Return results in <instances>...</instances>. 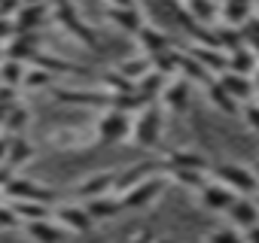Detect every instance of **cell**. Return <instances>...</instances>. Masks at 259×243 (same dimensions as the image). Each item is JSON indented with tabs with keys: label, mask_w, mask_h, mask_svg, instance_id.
<instances>
[{
	"label": "cell",
	"mask_w": 259,
	"mask_h": 243,
	"mask_svg": "<svg viewBox=\"0 0 259 243\" xmlns=\"http://www.w3.org/2000/svg\"><path fill=\"white\" fill-rule=\"evenodd\" d=\"M210 173H213L217 183H223L226 189H232L238 198H253V195L259 192V183H256V176H253V170H250L247 164L223 161V164H217Z\"/></svg>",
	"instance_id": "3"
},
{
	"label": "cell",
	"mask_w": 259,
	"mask_h": 243,
	"mask_svg": "<svg viewBox=\"0 0 259 243\" xmlns=\"http://www.w3.org/2000/svg\"><path fill=\"white\" fill-rule=\"evenodd\" d=\"M256 67H259V58H256L253 49H247V46L226 55V70H229V73H241V76H250V79H253Z\"/></svg>",
	"instance_id": "29"
},
{
	"label": "cell",
	"mask_w": 259,
	"mask_h": 243,
	"mask_svg": "<svg viewBox=\"0 0 259 243\" xmlns=\"http://www.w3.org/2000/svg\"><path fill=\"white\" fill-rule=\"evenodd\" d=\"M253 7H256V10H259V0H253Z\"/></svg>",
	"instance_id": "53"
},
{
	"label": "cell",
	"mask_w": 259,
	"mask_h": 243,
	"mask_svg": "<svg viewBox=\"0 0 259 243\" xmlns=\"http://www.w3.org/2000/svg\"><path fill=\"white\" fill-rule=\"evenodd\" d=\"M217 82H220L223 91H226L232 100H238L241 106H244V103H253V97H256V85H253L250 76H241V73H229V70H223V73L217 76Z\"/></svg>",
	"instance_id": "14"
},
{
	"label": "cell",
	"mask_w": 259,
	"mask_h": 243,
	"mask_svg": "<svg viewBox=\"0 0 259 243\" xmlns=\"http://www.w3.org/2000/svg\"><path fill=\"white\" fill-rule=\"evenodd\" d=\"M183 13L201 28H213L220 19V7L213 0H183Z\"/></svg>",
	"instance_id": "23"
},
{
	"label": "cell",
	"mask_w": 259,
	"mask_h": 243,
	"mask_svg": "<svg viewBox=\"0 0 259 243\" xmlns=\"http://www.w3.org/2000/svg\"><path fill=\"white\" fill-rule=\"evenodd\" d=\"M92 134H95V140H98L101 146H116V143L132 140V115L122 112V109L107 106V109L98 115Z\"/></svg>",
	"instance_id": "2"
},
{
	"label": "cell",
	"mask_w": 259,
	"mask_h": 243,
	"mask_svg": "<svg viewBox=\"0 0 259 243\" xmlns=\"http://www.w3.org/2000/svg\"><path fill=\"white\" fill-rule=\"evenodd\" d=\"M22 231L34 240V243H61L64 231L52 222V219H40V222H25Z\"/></svg>",
	"instance_id": "25"
},
{
	"label": "cell",
	"mask_w": 259,
	"mask_h": 243,
	"mask_svg": "<svg viewBox=\"0 0 259 243\" xmlns=\"http://www.w3.org/2000/svg\"><path fill=\"white\" fill-rule=\"evenodd\" d=\"M138 7V0H107V10H132Z\"/></svg>",
	"instance_id": "43"
},
{
	"label": "cell",
	"mask_w": 259,
	"mask_h": 243,
	"mask_svg": "<svg viewBox=\"0 0 259 243\" xmlns=\"http://www.w3.org/2000/svg\"><path fill=\"white\" fill-rule=\"evenodd\" d=\"M4 195L10 198V201H34V204H49V207H55V189L52 186H46V183H37V179H28V176H13L10 179V186L4 189Z\"/></svg>",
	"instance_id": "7"
},
{
	"label": "cell",
	"mask_w": 259,
	"mask_h": 243,
	"mask_svg": "<svg viewBox=\"0 0 259 243\" xmlns=\"http://www.w3.org/2000/svg\"><path fill=\"white\" fill-rule=\"evenodd\" d=\"M116 73H122L128 82H138L150 73V58L147 55H135V58H122L116 64Z\"/></svg>",
	"instance_id": "32"
},
{
	"label": "cell",
	"mask_w": 259,
	"mask_h": 243,
	"mask_svg": "<svg viewBox=\"0 0 259 243\" xmlns=\"http://www.w3.org/2000/svg\"><path fill=\"white\" fill-rule=\"evenodd\" d=\"M46 19H49V7L46 4H22L19 7V13L13 16V28H16V34H37L43 25H46Z\"/></svg>",
	"instance_id": "13"
},
{
	"label": "cell",
	"mask_w": 259,
	"mask_h": 243,
	"mask_svg": "<svg viewBox=\"0 0 259 243\" xmlns=\"http://www.w3.org/2000/svg\"><path fill=\"white\" fill-rule=\"evenodd\" d=\"M16 216L25 222H40V219H52V207L49 204H34V201H10Z\"/></svg>",
	"instance_id": "31"
},
{
	"label": "cell",
	"mask_w": 259,
	"mask_h": 243,
	"mask_svg": "<svg viewBox=\"0 0 259 243\" xmlns=\"http://www.w3.org/2000/svg\"><path fill=\"white\" fill-rule=\"evenodd\" d=\"M107 22H110L113 28L125 31V34H132V37H138L141 28L147 25L144 13H141L138 7H132V10H107Z\"/></svg>",
	"instance_id": "22"
},
{
	"label": "cell",
	"mask_w": 259,
	"mask_h": 243,
	"mask_svg": "<svg viewBox=\"0 0 259 243\" xmlns=\"http://www.w3.org/2000/svg\"><path fill=\"white\" fill-rule=\"evenodd\" d=\"M37 52H40L37 34H13V37L4 43V58H13V61L31 64V58H34Z\"/></svg>",
	"instance_id": "18"
},
{
	"label": "cell",
	"mask_w": 259,
	"mask_h": 243,
	"mask_svg": "<svg viewBox=\"0 0 259 243\" xmlns=\"http://www.w3.org/2000/svg\"><path fill=\"white\" fill-rule=\"evenodd\" d=\"M241 118H244V125H247L250 131L259 134V106H256V103H244V106H241Z\"/></svg>",
	"instance_id": "38"
},
{
	"label": "cell",
	"mask_w": 259,
	"mask_h": 243,
	"mask_svg": "<svg viewBox=\"0 0 259 243\" xmlns=\"http://www.w3.org/2000/svg\"><path fill=\"white\" fill-rule=\"evenodd\" d=\"M253 201H256V207H259V192H256V195H253Z\"/></svg>",
	"instance_id": "52"
},
{
	"label": "cell",
	"mask_w": 259,
	"mask_h": 243,
	"mask_svg": "<svg viewBox=\"0 0 259 243\" xmlns=\"http://www.w3.org/2000/svg\"><path fill=\"white\" fill-rule=\"evenodd\" d=\"M253 103H256V106H259V88H256V97H253Z\"/></svg>",
	"instance_id": "51"
},
{
	"label": "cell",
	"mask_w": 259,
	"mask_h": 243,
	"mask_svg": "<svg viewBox=\"0 0 259 243\" xmlns=\"http://www.w3.org/2000/svg\"><path fill=\"white\" fill-rule=\"evenodd\" d=\"M7 146H10V134H4V131H0V164L7 161Z\"/></svg>",
	"instance_id": "45"
},
{
	"label": "cell",
	"mask_w": 259,
	"mask_h": 243,
	"mask_svg": "<svg viewBox=\"0 0 259 243\" xmlns=\"http://www.w3.org/2000/svg\"><path fill=\"white\" fill-rule=\"evenodd\" d=\"M156 243H177L174 237H156Z\"/></svg>",
	"instance_id": "49"
},
{
	"label": "cell",
	"mask_w": 259,
	"mask_h": 243,
	"mask_svg": "<svg viewBox=\"0 0 259 243\" xmlns=\"http://www.w3.org/2000/svg\"><path fill=\"white\" fill-rule=\"evenodd\" d=\"M180 4H183V0H180Z\"/></svg>",
	"instance_id": "55"
},
{
	"label": "cell",
	"mask_w": 259,
	"mask_h": 243,
	"mask_svg": "<svg viewBox=\"0 0 259 243\" xmlns=\"http://www.w3.org/2000/svg\"><path fill=\"white\" fill-rule=\"evenodd\" d=\"M165 189H168V176H165V173L150 176V179H144V183H138V186H132L128 192L119 195L122 210H141V207H150L153 201H159V198L165 195Z\"/></svg>",
	"instance_id": "6"
},
{
	"label": "cell",
	"mask_w": 259,
	"mask_h": 243,
	"mask_svg": "<svg viewBox=\"0 0 259 243\" xmlns=\"http://www.w3.org/2000/svg\"><path fill=\"white\" fill-rule=\"evenodd\" d=\"M250 170H253V176H256V183H259V161H253V164H250Z\"/></svg>",
	"instance_id": "48"
},
{
	"label": "cell",
	"mask_w": 259,
	"mask_h": 243,
	"mask_svg": "<svg viewBox=\"0 0 259 243\" xmlns=\"http://www.w3.org/2000/svg\"><path fill=\"white\" fill-rule=\"evenodd\" d=\"M226 216H229L232 228H238V231H247V228L259 225V207H256L253 198H235V204L226 210Z\"/></svg>",
	"instance_id": "20"
},
{
	"label": "cell",
	"mask_w": 259,
	"mask_h": 243,
	"mask_svg": "<svg viewBox=\"0 0 259 243\" xmlns=\"http://www.w3.org/2000/svg\"><path fill=\"white\" fill-rule=\"evenodd\" d=\"M195 195H198L201 207H204V210H210V213H226V210L235 204V198H238L232 189H226V186H223V183H217V179H207Z\"/></svg>",
	"instance_id": "12"
},
{
	"label": "cell",
	"mask_w": 259,
	"mask_h": 243,
	"mask_svg": "<svg viewBox=\"0 0 259 243\" xmlns=\"http://www.w3.org/2000/svg\"><path fill=\"white\" fill-rule=\"evenodd\" d=\"M253 85L259 88V67H256V73H253Z\"/></svg>",
	"instance_id": "50"
},
{
	"label": "cell",
	"mask_w": 259,
	"mask_h": 243,
	"mask_svg": "<svg viewBox=\"0 0 259 243\" xmlns=\"http://www.w3.org/2000/svg\"><path fill=\"white\" fill-rule=\"evenodd\" d=\"M16 34V28H13V19H4V16H0V46H4L10 37Z\"/></svg>",
	"instance_id": "41"
},
{
	"label": "cell",
	"mask_w": 259,
	"mask_h": 243,
	"mask_svg": "<svg viewBox=\"0 0 259 243\" xmlns=\"http://www.w3.org/2000/svg\"><path fill=\"white\" fill-rule=\"evenodd\" d=\"M82 207H85V213L92 216L95 225H101V222H113V219L122 213V201H119V195H101V198L82 201Z\"/></svg>",
	"instance_id": "19"
},
{
	"label": "cell",
	"mask_w": 259,
	"mask_h": 243,
	"mask_svg": "<svg viewBox=\"0 0 259 243\" xmlns=\"http://www.w3.org/2000/svg\"><path fill=\"white\" fill-rule=\"evenodd\" d=\"M186 52H189V55H192V58H195V61H198V64H201L210 76H213V79L226 70V52H220V49H210V46H195V43H192Z\"/></svg>",
	"instance_id": "24"
},
{
	"label": "cell",
	"mask_w": 259,
	"mask_h": 243,
	"mask_svg": "<svg viewBox=\"0 0 259 243\" xmlns=\"http://www.w3.org/2000/svg\"><path fill=\"white\" fill-rule=\"evenodd\" d=\"M226 4H241V7H253V0H226Z\"/></svg>",
	"instance_id": "47"
},
{
	"label": "cell",
	"mask_w": 259,
	"mask_h": 243,
	"mask_svg": "<svg viewBox=\"0 0 259 243\" xmlns=\"http://www.w3.org/2000/svg\"><path fill=\"white\" fill-rule=\"evenodd\" d=\"M31 64H34V67H40V70H46V73H52V76L89 73L82 64H73V61H67V58H58V55H46V52H37V55L31 58Z\"/></svg>",
	"instance_id": "21"
},
{
	"label": "cell",
	"mask_w": 259,
	"mask_h": 243,
	"mask_svg": "<svg viewBox=\"0 0 259 243\" xmlns=\"http://www.w3.org/2000/svg\"><path fill=\"white\" fill-rule=\"evenodd\" d=\"M34 155H37L34 140H31L28 134H13V137H10V146H7V161H4V164L19 173L28 161H34Z\"/></svg>",
	"instance_id": "17"
},
{
	"label": "cell",
	"mask_w": 259,
	"mask_h": 243,
	"mask_svg": "<svg viewBox=\"0 0 259 243\" xmlns=\"http://www.w3.org/2000/svg\"><path fill=\"white\" fill-rule=\"evenodd\" d=\"M165 176H168V183H177L180 189H189V192H198L210 179L204 170H168Z\"/></svg>",
	"instance_id": "34"
},
{
	"label": "cell",
	"mask_w": 259,
	"mask_h": 243,
	"mask_svg": "<svg viewBox=\"0 0 259 243\" xmlns=\"http://www.w3.org/2000/svg\"><path fill=\"white\" fill-rule=\"evenodd\" d=\"M28 125H31V112L19 103H13L4 115H0V131L4 134H28Z\"/></svg>",
	"instance_id": "27"
},
{
	"label": "cell",
	"mask_w": 259,
	"mask_h": 243,
	"mask_svg": "<svg viewBox=\"0 0 259 243\" xmlns=\"http://www.w3.org/2000/svg\"><path fill=\"white\" fill-rule=\"evenodd\" d=\"M204 243H244V237H241V231L238 228H213L207 237H204Z\"/></svg>",
	"instance_id": "36"
},
{
	"label": "cell",
	"mask_w": 259,
	"mask_h": 243,
	"mask_svg": "<svg viewBox=\"0 0 259 243\" xmlns=\"http://www.w3.org/2000/svg\"><path fill=\"white\" fill-rule=\"evenodd\" d=\"M22 228V219L16 216L13 204H0V231H19Z\"/></svg>",
	"instance_id": "37"
},
{
	"label": "cell",
	"mask_w": 259,
	"mask_h": 243,
	"mask_svg": "<svg viewBox=\"0 0 259 243\" xmlns=\"http://www.w3.org/2000/svg\"><path fill=\"white\" fill-rule=\"evenodd\" d=\"M159 158L165 164V173L168 170H204V173H210V161L195 149H168Z\"/></svg>",
	"instance_id": "11"
},
{
	"label": "cell",
	"mask_w": 259,
	"mask_h": 243,
	"mask_svg": "<svg viewBox=\"0 0 259 243\" xmlns=\"http://www.w3.org/2000/svg\"><path fill=\"white\" fill-rule=\"evenodd\" d=\"M22 85H25V88H31V91H43V88H49V85H52V73H46V70H40V67L28 64V73H25Z\"/></svg>",
	"instance_id": "35"
},
{
	"label": "cell",
	"mask_w": 259,
	"mask_h": 243,
	"mask_svg": "<svg viewBox=\"0 0 259 243\" xmlns=\"http://www.w3.org/2000/svg\"><path fill=\"white\" fill-rule=\"evenodd\" d=\"M52 222L61 231H70V234H89L95 228V222H92V216L85 213L82 204H55L52 207Z\"/></svg>",
	"instance_id": "8"
},
{
	"label": "cell",
	"mask_w": 259,
	"mask_h": 243,
	"mask_svg": "<svg viewBox=\"0 0 259 243\" xmlns=\"http://www.w3.org/2000/svg\"><path fill=\"white\" fill-rule=\"evenodd\" d=\"M162 128H165V122H162V106L159 103H147L141 112L132 115V140L141 149H159Z\"/></svg>",
	"instance_id": "1"
},
{
	"label": "cell",
	"mask_w": 259,
	"mask_h": 243,
	"mask_svg": "<svg viewBox=\"0 0 259 243\" xmlns=\"http://www.w3.org/2000/svg\"><path fill=\"white\" fill-rule=\"evenodd\" d=\"M189 94H192V82L174 76V79L165 82V91H162V97H159V106H165L168 112H177V115H180V112L189 106Z\"/></svg>",
	"instance_id": "15"
},
{
	"label": "cell",
	"mask_w": 259,
	"mask_h": 243,
	"mask_svg": "<svg viewBox=\"0 0 259 243\" xmlns=\"http://www.w3.org/2000/svg\"><path fill=\"white\" fill-rule=\"evenodd\" d=\"M241 237H244V243H259V225H253V228L241 231Z\"/></svg>",
	"instance_id": "44"
},
{
	"label": "cell",
	"mask_w": 259,
	"mask_h": 243,
	"mask_svg": "<svg viewBox=\"0 0 259 243\" xmlns=\"http://www.w3.org/2000/svg\"><path fill=\"white\" fill-rule=\"evenodd\" d=\"M177 76L180 79H186V82H192V85H204V82H210L213 76L186 52V49H180V61H177Z\"/></svg>",
	"instance_id": "28"
},
{
	"label": "cell",
	"mask_w": 259,
	"mask_h": 243,
	"mask_svg": "<svg viewBox=\"0 0 259 243\" xmlns=\"http://www.w3.org/2000/svg\"><path fill=\"white\" fill-rule=\"evenodd\" d=\"M52 19H55V25H61V28H64L79 46H85V49H95V46H98V34H95V28L85 25V19L76 13L73 4L55 7V10H52Z\"/></svg>",
	"instance_id": "5"
},
{
	"label": "cell",
	"mask_w": 259,
	"mask_h": 243,
	"mask_svg": "<svg viewBox=\"0 0 259 243\" xmlns=\"http://www.w3.org/2000/svg\"><path fill=\"white\" fill-rule=\"evenodd\" d=\"M0 61H4V49H0Z\"/></svg>",
	"instance_id": "54"
},
{
	"label": "cell",
	"mask_w": 259,
	"mask_h": 243,
	"mask_svg": "<svg viewBox=\"0 0 259 243\" xmlns=\"http://www.w3.org/2000/svg\"><path fill=\"white\" fill-rule=\"evenodd\" d=\"M116 176H119L116 167L95 170V173H89V176L76 186V195H79L82 201H92V198H101V195H116Z\"/></svg>",
	"instance_id": "10"
},
{
	"label": "cell",
	"mask_w": 259,
	"mask_h": 243,
	"mask_svg": "<svg viewBox=\"0 0 259 243\" xmlns=\"http://www.w3.org/2000/svg\"><path fill=\"white\" fill-rule=\"evenodd\" d=\"M25 73H28V64H25V61H13V58H4V61H0V85L22 88Z\"/></svg>",
	"instance_id": "33"
},
{
	"label": "cell",
	"mask_w": 259,
	"mask_h": 243,
	"mask_svg": "<svg viewBox=\"0 0 259 243\" xmlns=\"http://www.w3.org/2000/svg\"><path fill=\"white\" fill-rule=\"evenodd\" d=\"M19 7H22V0H0V16H4V19H13V16L19 13Z\"/></svg>",
	"instance_id": "40"
},
{
	"label": "cell",
	"mask_w": 259,
	"mask_h": 243,
	"mask_svg": "<svg viewBox=\"0 0 259 243\" xmlns=\"http://www.w3.org/2000/svg\"><path fill=\"white\" fill-rule=\"evenodd\" d=\"M125 243H156V234H153L150 228H141V231H135V234H128Z\"/></svg>",
	"instance_id": "39"
},
{
	"label": "cell",
	"mask_w": 259,
	"mask_h": 243,
	"mask_svg": "<svg viewBox=\"0 0 259 243\" xmlns=\"http://www.w3.org/2000/svg\"><path fill=\"white\" fill-rule=\"evenodd\" d=\"M52 94L55 103L64 106H82V109H107L110 106V94L107 91H92V88H73V85H49L46 88Z\"/></svg>",
	"instance_id": "4"
},
{
	"label": "cell",
	"mask_w": 259,
	"mask_h": 243,
	"mask_svg": "<svg viewBox=\"0 0 259 243\" xmlns=\"http://www.w3.org/2000/svg\"><path fill=\"white\" fill-rule=\"evenodd\" d=\"M165 82H168V79H165L162 73H153V70H150L144 79L135 82V91L141 94L144 103H159V97H162V91H165Z\"/></svg>",
	"instance_id": "30"
},
{
	"label": "cell",
	"mask_w": 259,
	"mask_h": 243,
	"mask_svg": "<svg viewBox=\"0 0 259 243\" xmlns=\"http://www.w3.org/2000/svg\"><path fill=\"white\" fill-rule=\"evenodd\" d=\"M159 173H165V164H162L159 155L144 158V161H135L132 167L119 170V176H116V195L128 192L132 186H138V183H144V179H150V176H159Z\"/></svg>",
	"instance_id": "9"
},
{
	"label": "cell",
	"mask_w": 259,
	"mask_h": 243,
	"mask_svg": "<svg viewBox=\"0 0 259 243\" xmlns=\"http://www.w3.org/2000/svg\"><path fill=\"white\" fill-rule=\"evenodd\" d=\"M16 176V170L13 167H7V164H0V192H4L7 186H10V179Z\"/></svg>",
	"instance_id": "42"
},
{
	"label": "cell",
	"mask_w": 259,
	"mask_h": 243,
	"mask_svg": "<svg viewBox=\"0 0 259 243\" xmlns=\"http://www.w3.org/2000/svg\"><path fill=\"white\" fill-rule=\"evenodd\" d=\"M201 88H204V94H207V100H210V106H213V109H220L223 115H241V103H238V100H232V97L223 91V85H220L217 79L204 82Z\"/></svg>",
	"instance_id": "26"
},
{
	"label": "cell",
	"mask_w": 259,
	"mask_h": 243,
	"mask_svg": "<svg viewBox=\"0 0 259 243\" xmlns=\"http://www.w3.org/2000/svg\"><path fill=\"white\" fill-rule=\"evenodd\" d=\"M135 40H138V46H141V55H147V58H156V55L174 49V40H171L162 28H156V25H144Z\"/></svg>",
	"instance_id": "16"
},
{
	"label": "cell",
	"mask_w": 259,
	"mask_h": 243,
	"mask_svg": "<svg viewBox=\"0 0 259 243\" xmlns=\"http://www.w3.org/2000/svg\"><path fill=\"white\" fill-rule=\"evenodd\" d=\"M40 4H46L49 10H55V7H64V4H73V0H40Z\"/></svg>",
	"instance_id": "46"
}]
</instances>
